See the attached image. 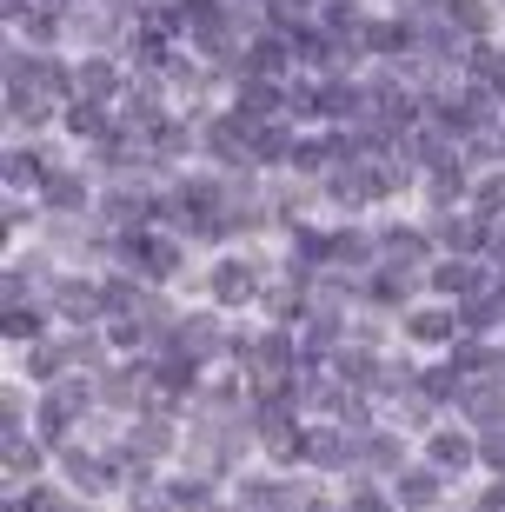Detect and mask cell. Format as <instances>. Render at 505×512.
I'll use <instances>...</instances> for the list:
<instances>
[{
	"instance_id": "obj_18",
	"label": "cell",
	"mask_w": 505,
	"mask_h": 512,
	"mask_svg": "<svg viewBox=\"0 0 505 512\" xmlns=\"http://www.w3.org/2000/svg\"><path fill=\"white\" fill-rule=\"evenodd\" d=\"M446 0H406V14H439Z\"/></svg>"
},
{
	"instance_id": "obj_4",
	"label": "cell",
	"mask_w": 505,
	"mask_h": 512,
	"mask_svg": "<svg viewBox=\"0 0 505 512\" xmlns=\"http://www.w3.org/2000/svg\"><path fill=\"white\" fill-rule=\"evenodd\" d=\"M60 306H67V313H74V320H87V313H94V286H60Z\"/></svg>"
},
{
	"instance_id": "obj_17",
	"label": "cell",
	"mask_w": 505,
	"mask_h": 512,
	"mask_svg": "<svg viewBox=\"0 0 505 512\" xmlns=\"http://www.w3.org/2000/svg\"><path fill=\"white\" fill-rule=\"evenodd\" d=\"M366 459H373V466H393L399 446H393V439H373V446H366Z\"/></svg>"
},
{
	"instance_id": "obj_10",
	"label": "cell",
	"mask_w": 505,
	"mask_h": 512,
	"mask_svg": "<svg viewBox=\"0 0 505 512\" xmlns=\"http://www.w3.org/2000/svg\"><path fill=\"white\" fill-rule=\"evenodd\" d=\"M180 353H213V326H206V320H193L187 333H180Z\"/></svg>"
},
{
	"instance_id": "obj_7",
	"label": "cell",
	"mask_w": 505,
	"mask_h": 512,
	"mask_svg": "<svg viewBox=\"0 0 505 512\" xmlns=\"http://www.w3.org/2000/svg\"><path fill=\"white\" fill-rule=\"evenodd\" d=\"M432 459H439V466H466V439L439 433V439H432Z\"/></svg>"
},
{
	"instance_id": "obj_3",
	"label": "cell",
	"mask_w": 505,
	"mask_h": 512,
	"mask_svg": "<svg viewBox=\"0 0 505 512\" xmlns=\"http://www.w3.org/2000/svg\"><path fill=\"white\" fill-rule=\"evenodd\" d=\"M446 14H452V27H472V34L486 27V7L479 0H446Z\"/></svg>"
},
{
	"instance_id": "obj_21",
	"label": "cell",
	"mask_w": 505,
	"mask_h": 512,
	"mask_svg": "<svg viewBox=\"0 0 505 512\" xmlns=\"http://www.w3.org/2000/svg\"><path fill=\"white\" fill-rule=\"evenodd\" d=\"M499 94H505V60H499Z\"/></svg>"
},
{
	"instance_id": "obj_6",
	"label": "cell",
	"mask_w": 505,
	"mask_h": 512,
	"mask_svg": "<svg viewBox=\"0 0 505 512\" xmlns=\"http://www.w3.org/2000/svg\"><path fill=\"white\" fill-rule=\"evenodd\" d=\"M306 453H313L319 466H339V459H346V446H339L333 433H313V439H306Z\"/></svg>"
},
{
	"instance_id": "obj_13",
	"label": "cell",
	"mask_w": 505,
	"mask_h": 512,
	"mask_svg": "<svg viewBox=\"0 0 505 512\" xmlns=\"http://www.w3.org/2000/svg\"><path fill=\"white\" fill-rule=\"evenodd\" d=\"M100 120H107V114H100L94 100H80V107H74V133H100Z\"/></svg>"
},
{
	"instance_id": "obj_8",
	"label": "cell",
	"mask_w": 505,
	"mask_h": 512,
	"mask_svg": "<svg viewBox=\"0 0 505 512\" xmlns=\"http://www.w3.org/2000/svg\"><path fill=\"white\" fill-rule=\"evenodd\" d=\"M240 114H246V120H266V114H273V87H246Z\"/></svg>"
},
{
	"instance_id": "obj_9",
	"label": "cell",
	"mask_w": 505,
	"mask_h": 512,
	"mask_svg": "<svg viewBox=\"0 0 505 512\" xmlns=\"http://www.w3.org/2000/svg\"><path fill=\"white\" fill-rule=\"evenodd\" d=\"M80 87H87V100L113 94V67H100V60H94V67H80Z\"/></svg>"
},
{
	"instance_id": "obj_19",
	"label": "cell",
	"mask_w": 505,
	"mask_h": 512,
	"mask_svg": "<svg viewBox=\"0 0 505 512\" xmlns=\"http://www.w3.org/2000/svg\"><path fill=\"white\" fill-rule=\"evenodd\" d=\"M486 459H492V466H505V439H492V446H486Z\"/></svg>"
},
{
	"instance_id": "obj_14",
	"label": "cell",
	"mask_w": 505,
	"mask_h": 512,
	"mask_svg": "<svg viewBox=\"0 0 505 512\" xmlns=\"http://www.w3.org/2000/svg\"><path fill=\"white\" fill-rule=\"evenodd\" d=\"M286 366V340H260V373H280Z\"/></svg>"
},
{
	"instance_id": "obj_16",
	"label": "cell",
	"mask_w": 505,
	"mask_h": 512,
	"mask_svg": "<svg viewBox=\"0 0 505 512\" xmlns=\"http://www.w3.org/2000/svg\"><path fill=\"white\" fill-rule=\"evenodd\" d=\"M47 200H54V207H80V180H54Z\"/></svg>"
},
{
	"instance_id": "obj_15",
	"label": "cell",
	"mask_w": 505,
	"mask_h": 512,
	"mask_svg": "<svg viewBox=\"0 0 505 512\" xmlns=\"http://www.w3.org/2000/svg\"><path fill=\"white\" fill-rule=\"evenodd\" d=\"M246 60H253L260 74H273V67H280V40H260V47H253V54H246Z\"/></svg>"
},
{
	"instance_id": "obj_5",
	"label": "cell",
	"mask_w": 505,
	"mask_h": 512,
	"mask_svg": "<svg viewBox=\"0 0 505 512\" xmlns=\"http://www.w3.org/2000/svg\"><path fill=\"white\" fill-rule=\"evenodd\" d=\"M446 333H452L446 313H412V340H446Z\"/></svg>"
},
{
	"instance_id": "obj_12",
	"label": "cell",
	"mask_w": 505,
	"mask_h": 512,
	"mask_svg": "<svg viewBox=\"0 0 505 512\" xmlns=\"http://www.w3.org/2000/svg\"><path fill=\"white\" fill-rule=\"evenodd\" d=\"M439 286H446V293H472V286H479V273H472V266H446V273H439Z\"/></svg>"
},
{
	"instance_id": "obj_11",
	"label": "cell",
	"mask_w": 505,
	"mask_h": 512,
	"mask_svg": "<svg viewBox=\"0 0 505 512\" xmlns=\"http://www.w3.org/2000/svg\"><path fill=\"white\" fill-rule=\"evenodd\" d=\"M466 413L479 419V426H492V419H499V393H466Z\"/></svg>"
},
{
	"instance_id": "obj_1",
	"label": "cell",
	"mask_w": 505,
	"mask_h": 512,
	"mask_svg": "<svg viewBox=\"0 0 505 512\" xmlns=\"http://www.w3.org/2000/svg\"><path fill=\"white\" fill-rule=\"evenodd\" d=\"M213 293H220L226 306H240V300H253V273H246L240 260H226L220 273H213Z\"/></svg>"
},
{
	"instance_id": "obj_20",
	"label": "cell",
	"mask_w": 505,
	"mask_h": 512,
	"mask_svg": "<svg viewBox=\"0 0 505 512\" xmlns=\"http://www.w3.org/2000/svg\"><path fill=\"white\" fill-rule=\"evenodd\" d=\"M353 512H386V506H379V499H353Z\"/></svg>"
},
{
	"instance_id": "obj_2",
	"label": "cell",
	"mask_w": 505,
	"mask_h": 512,
	"mask_svg": "<svg viewBox=\"0 0 505 512\" xmlns=\"http://www.w3.org/2000/svg\"><path fill=\"white\" fill-rule=\"evenodd\" d=\"M432 493H439V479H432V473H406V479H399V499H406V506H432Z\"/></svg>"
}]
</instances>
